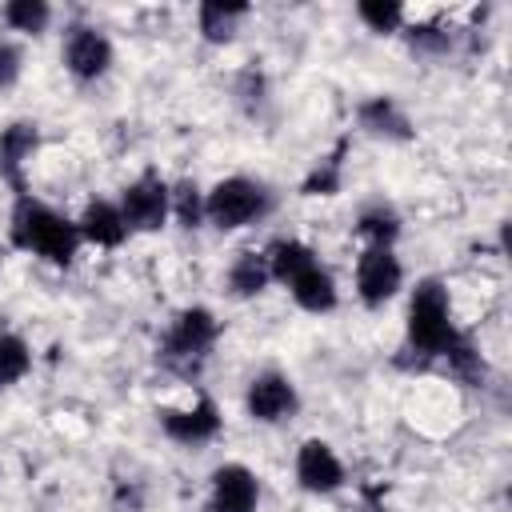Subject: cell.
<instances>
[{"instance_id":"obj_9","label":"cell","mask_w":512,"mask_h":512,"mask_svg":"<svg viewBox=\"0 0 512 512\" xmlns=\"http://www.w3.org/2000/svg\"><path fill=\"white\" fill-rule=\"evenodd\" d=\"M296 480L308 492H336L344 484V464L336 460V452L324 440H308L296 452Z\"/></svg>"},{"instance_id":"obj_3","label":"cell","mask_w":512,"mask_h":512,"mask_svg":"<svg viewBox=\"0 0 512 512\" xmlns=\"http://www.w3.org/2000/svg\"><path fill=\"white\" fill-rule=\"evenodd\" d=\"M264 212H268V192L256 180H244V176L220 180L204 200V216L216 228H244Z\"/></svg>"},{"instance_id":"obj_17","label":"cell","mask_w":512,"mask_h":512,"mask_svg":"<svg viewBox=\"0 0 512 512\" xmlns=\"http://www.w3.org/2000/svg\"><path fill=\"white\" fill-rule=\"evenodd\" d=\"M268 280H272V272H268V256L264 252H240L236 264L228 268V288L236 296H256Z\"/></svg>"},{"instance_id":"obj_10","label":"cell","mask_w":512,"mask_h":512,"mask_svg":"<svg viewBox=\"0 0 512 512\" xmlns=\"http://www.w3.org/2000/svg\"><path fill=\"white\" fill-rule=\"evenodd\" d=\"M64 64H68L72 76L96 80V76H104L108 64H112V44H108L96 28H72V36H68V44H64Z\"/></svg>"},{"instance_id":"obj_13","label":"cell","mask_w":512,"mask_h":512,"mask_svg":"<svg viewBox=\"0 0 512 512\" xmlns=\"http://www.w3.org/2000/svg\"><path fill=\"white\" fill-rule=\"evenodd\" d=\"M360 128H368L372 136H388V140H408L412 136V124L408 116L388 100V96H376V100H364L360 104Z\"/></svg>"},{"instance_id":"obj_12","label":"cell","mask_w":512,"mask_h":512,"mask_svg":"<svg viewBox=\"0 0 512 512\" xmlns=\"http://www.w3.org/2000/svg\"><path fill=\"white\" fill-rule=\"evenodd\" d=\"M76 228H80L84 240H92V244H100V248H116V244H124V236H128V224H124L120 208L108 204V200H92V204L84 208V216H80Z\"/></svg>"},{"instance_id":"obj_7","label":"cell","mask_w":512,"mask_h":512,"mask_svg":"<svg viewBox=\"0 0 512 512\" xmlns=\"http://www.w3.org/2000/svg\"><path fill=\"white\" fill-rule=\"evenodd\" d=\"M296 408V388L288 376L280 372H264L248 384V416L252 420H264V424H276L284 416H292Z\"/></svg>"},{"instance_id":"obj_27","label":"cell","mask_w":512,"mask_h":512,"mask_svg":"<svg viewBox=\"0 0 512 512\" xmlns=\"http://www.w3.org/2000/svg\"><path fill=\"white\" fill-rule=\"evenodd\" d=\"M372 512H384V508H372Z\"/></svg>"},{"instance_id":"obj_5","label":"cell","mask_w":512,"mask_h":512,"mask_svg":"<svg viewBox=\"0 0 512 512\" xmlns=\"http://www.w3.org/2000/svg\"><path fill=\"white\" fill-rule=\"evenodd\" d=\"M168 204H172L168 184H164L156 172H144L140 180H132V184L124 188L120 216H124V224L136 228V232H156V228H164Z\"/></svg>"},{"instance_id":"obj_25","label":"cell","mask_w":512,"mask_h":512,"mask_svg":"<svg viewBox=\"0 0 512 512\" xmlns=\"http://www.w3.org/2000/svg\"><path fill=\"white\" fill-rule=\"evenodd\" d=\"M16 76H20V52L12 44H0V88L16 84Z\"/></svg>"},{"instance_id":"obj_18","label":"cell","mask_w":512,"mask_h":512,"mask_svg":"<svg viewBox=\"0 0 512 512\" xmlns=\"http://www.w3.org/2000/svg\"><path fill=\"white\" fill-rule=\"evenodd\" d=\"M356 232H360L364 240H372V248H388V244L396 240V232H400V220H396L392 208L376 204V208H364V212H360Z\"/></svg>"},{"instance_id":"obj_23","label":"cell","mask_w":512,"mask_h":512,"mask_svg":"<svg viewBox=\"0 0 512 512\" xmlns=\"http://www.w3.org/2000/svg\"><path fill=\"white\" fill-rule=\"evenodd\" d=\"M168 196H172V204H176L180 224H184V228H196V224H200V216H204L200 188H196L192 180H180V184H176V192H168Z\"/></svg>"},{"instance_id":"obj_4","label":"cell","mask_w":512,"mask_h":512,"mask_svg":"<svg viewBox=\"0 0 512 512\" xmlns=\"http://www.w3.org/2000/svg\"><path fill=\"white\" fill-rule=\"evenodd\" d=\"M212 340H216V316L208 308H188L176 316L172 332L164 336V360L196 368L204 360V352L212 348Z\"/></svg>"},{"instance_id":"obj_2","label":"cell","mask_w":512,"mask_h":512,"mask_svg":"<svg viewBox=\"0 0 512 512\" xmlns=\"http://www.w3.org/2000/svg\"><path fill=\"white\" fill-rule=\"evenodd\" d=\"M408 340L424 356H448L460 344V332L448 316V292L440 280H420L408 304Z\"/></svg>"},{"instance_id":"obj_11","label":"cell","mask_w":512,"mask_h":512,"mask_svg":"<svg viewBox=\"0 0 512 512\" xmlns=\"http://www.w3.org/2000/svg\"><path fill=\"white\" fill-rule=\"evenodd\" d=\"M160 428L172 440H180V444H204V440H212L220 432V412H216L212 400H196L184 412H176V408L172 412H160Z\"/></svg>"},{"instance_id":"obj_1","label":"cell","mask_w":512,"mask_h":512,"mask_svg":"<svg viewBox=\"0 0 512 512\" xmlns=\"http://www.w3.org/2000/svg\"><path fill=\"white\" fill-rule=\"evenodd\" d=\"M12 240L16 248H28L52 264H68L76 256V244H80V228L72 220H64L60 212L44 208L40 200H20L16 212H12Z\"/></svg>"},{"instance_id":"obj_14","label":"cell","mask_w":512,"mask_h":512,"mask_svg":"<svg viewBox=\"0 0 512 512\" xmlns=\"http://www.w3.org/2000/svg\"><path fill=\"white\" fill-rule=\"evenodd\" d=\"M320 260H316V252L308 248V244H300V240H276L272 248H268V272H272V280H280V284H292L296 276H304L308 268H316Z\"/></svg>"},{"instance_id":"obj_16","label":"cell","mask_w":512,"mask_h":512,"mask_svg":"<svg viewBox=\"0 0 512 512\" xmlns=\"http://www.w3.org/2000/svg\"><path fill=\"white\" fill-rule=\"evenodd\" d=\"M36 148V124H12L4 136H0V172L20 184V164L32 156Z\"/></svg>"},{"instance_id":"obj_15","label":"cell","mask_w":512,"mask_h":512,"mask_svg":"<svg viewBox=\"0 0 512 512\" xmlns=\"http://www.w3.org/2000/svg\"><path fill=\"white\" fill-rule=\"evenodd\" d=\"M292 300L304 308V312H332L336 308V284H332V276L316 264V268H308L304 276H296L292 284Z\"/></svg>"},{"instance_id":"obj_24","label":"cell","mask_w":512,"mask_h":512,"mask_svg":"<svg viewBox=\"0 0 512 512\" xmlns=\"http://www.w3.org/2000/svg\"><path fill=\"white\" fill-rule=\"evenodd\" d=\"M340 188V156L320 160V168L304 180V196H332Z\"/></svg>"},{"instance_id":"obj_22","label":"cell","mask_w":512,"mask_h":512,"mask_svg":"<svg viewBox=\"0 0 512 512\" xmlns=\"http://www.w3.org/2000/svg\"><path fill=\"white\" fill-rule=\"evenodd\" d=\"M360 20L372 28V32H396L400 20H404V8L396 0H360Z\"/></svg>"},{"instance_id":"obj_6","label":"cell","mask_w":512,"mask_h":512,"mask_svg":"<svg viewBox=\"0 0 512 512\" xmlns=\"http://www.w3.org/2000/svg\"><path fill=\"white\" fill-rule=\"evenodd\" d=\"M400 280H404V268L392 256V248H368L356 264V288H360V300L368 308H380L384 300H392Z\"/></svg>"},{"instance_id":"obj_21","label":"cell","mask_w":512,"mask_h":512,"mask_svg":"<svg viewBox=\"0 0 512 512\" xmlns=\"http://www.w3.org/2000/svg\"><path fill=\"white\" fill-rule=\"evenodd\" d=\"M48 4L44 0H12L8 8H4V20L16 28V32H44V24H48Z\"/></svg>"},{"instance_id":"obj_8","label":"cell","mask_w":512,"mask_h":512,"mask_svg":"<svg viewBox=\"0 0 512 512\" xmlns=\"http://www.w3.org/2000/svg\"><path fill=\"white\" fill-rule=\"evenodd\" d=\"M260 484L244 464H224L212 472V512H256Z\"/></svg>"},{"instance_id":"obj_20","label":"cell","mask_w":512,"mask_h":512,"mask_svg":"<svg viewBox=\"0 0 512 512\" xmlns=\"http://www.w3.org/2000/svg\"><path fill=\"white\" fill-rule=\"evenodd\" d=\"M28 368H32V352H28V344H24L16 332H4V336H0V388L16 384Z\"/></svg>"},{"instance_id":"obj_19","label":"cell","mask_w":512,"mask_h":512,"mask_svg":"<svg viewBox=\"0 0 512 512\" xmlns=\"http://www.w3.org/2000/svg\"><path fill=\"white\" fill-rule=\"evenodd\" d=\"M244 12H248L244 4L208 0V4H200V32H204L208 40H228V36H232V24H236Z\"/></svg>"},{"instance_id":"obj_26","label":"cell","mask_w":512,"mask_h":512,"mask_svg":"<svg viewBox=\"0 0 512 512\" xmlns=\"http://www.w3.org/2000/svg\"><path fill=\"white\" fill-rule=\"evenodd\" d=\"M412 48L440 52V48H448V36H444V32H436V28H412Z\"/></svg>"}]
</instances>
